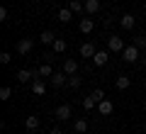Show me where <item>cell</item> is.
Returning <instances> with one entry per match:
<instances>
[{"label": "cell", "mask_w": 146, "mask_h": 134, "mask_svg": "<svg viewBox=\"0 0 146 134\" xmlns=\"http://www.w3.org/2000/svg\"><path fill=\"white\" fill-rule=\"evenodd\" d=\"M25 127H27V132H36V129H39V117L29 115V117L25 119Z\"/></svg>", "instance_id": "cell-21"}, {"label": "cell", "mask_w": 146, "mask_h": 134, "mask_svg": "<svg viewBox=\"0 0 146 134\" xmlns=\"http://www.w3.org/2000/svg\"><path fill=\"white\" fill-rule=\"evenodd\" d=\"M83 3H85V15H98L100 7H102L100 0H83Z\"/></svg>", "instance_id": "cell-11"}, {"label": "cell", "mask_w": 146, "mask_h": 134, "mask_svg": "<svg viewBox=\"0 0 146 134\" xmlns=\"http://www.w3.org/2000/svg\"><path fill=\"white\" fill-rule=\"evenodd\" d=\"M63 71H66L68 76H76V73H78V61H76V59H66V61H63Z\"/></svg>", "instance_id": "cell-18"}, {"label": "cell", "mask_w": 146, "mask_h": 134, "mask_svg": "<svg viewBox=\"0 0 146 134\" xmlns=\"http://www.w3.org/2000/svg\"><path fill=\"white\" fill-rule=\"evenodd\" d=\"M90 95H93V98L98 100V103H100V100H105V90H102V88H95V90H93Z\"/></svg>", "instance_id": "cell-28"}, {"label": "cell", "mask_w": 146, "mask_h": 134, "mask_svg": "<svg viewBox=\"0 0 146 134\" xmlns=\"http://www.w3.org/2000/svg\"><path fill=\"white\" fill-rule=\"evenodd\" d=\"M10 95H12V88L10 85H3V88H0V100H3V103L10 100Z\"/></svg>", "instance_id": "cell-24"}, {"label": "cell", "mask_w": 146, "mask_h": 134, "mask_svg": "<svg viewBox=\"0 0 146 134\" xmlns=\"http://www.w3.org/2000/svg\"><path fill=\"white\" fill-rule=\"evenodd\" d=\"M127 49V44H124V39L122 37H117V34H112L107 39V51H112V54H122Z\"/></svg>", "instance_id": "cell-1"}, {"label": "cell", "mask_w": 146, "mask_h": 134, "mask_svg": "<svg viewBox=\"0 0 146 134\" xmlns=\"http://www.w3.org/2000/svg\"><path fill=\"white\" fill-rule=\"evenodd\" d=\"M56 20L63 22V25H66V22H71V20H73V10H71V7H61V10L56 12Z\"/></svg>", "instance_id": "cell-14"}, {"label": "cell", "mask_w": 146, "mask_h": 134, "mask_svg": "<svg viewBox=\"0 0 146 134\" xmlns=\"http://www.w3.org/2000/svg\"><path fill=\"white\" fill-rule=\"evenodd\" d=\"M139 51H141V49L136 47V44H129V47L122 51V59H124L127 63H136V61H139Z\"/></svg>", "instance_id": "cell-4"}, {"label": "cell", "mask_w": 146, "mask_h": 134, "mask_svg": "<svg viewBox=\"0 0 146 134\" xmlns=\"http://www.w3.org/2000/svg\"><path fill=\"white\" fill-rule=\"evenodd\" d=\"M73 132H76V134H85V132H88V119H85V117L73 119Z\"/></svg>", "instance_id": "cell-12"}, {"label": "cell", "mask_w": 146, "mask_h": 134, "mask_svg": "<svg viewBox=\"0 0 146 134\" xmlns=\"http://www.w3.org/2000/svg\"><path fill=\"white\" fill-rule=\"evenodd\" d=\"M131 44H136V47H139V49H146V37H144V34H136Z\"/></svg>", "instance_id": "cell-26"}, {"label": "cell", "mask_w": 146, "mask_h": 134, "mask_svg": "<svg viewBox=\"0 0 146 134\" xmlns=\"http://www.w3.org/2000/svg\"><path fill=\"white\" fill-rule=\"evenodd\" d=\"M32 49H34V39H32V37H25V39H20L15 44V51L20 54V56H27Z\"/></svg>", "instance_id": "cell-2"}, {"label": "cell", "mask_w": 146, "mask_h": 134, "mask_svg": "<svg viewBox=\"0 0 146 134\" xmlns=\"http://www.w3.org/2000/svg\"><path fill=\"white\" fill-rule=\"evenodd\" d=\"M39 41H42V44H46V47H51L54 41H56V34H54V32H42V34H39Z\"/></svg>", "instance_id": "cell-20"}, {"label": "cell", "mask_w": 146, "mask_h": 134, "mask_svg": "<svg viewBox=\"0 0 146 134\" xmlns=\"http://www.w3.org/2000/svg\"><path fill=\"white\" fill-rule=\"evenodd\" d=\"M68 7L73 10V15H83V12H85V3H83V0H71Z\"/></svg>", "instance_id": "cell-19"}, {"label": "cell", "mask_w": 146, "mask_h": 134, "mask_svg": "<svg viewBox=\"0 0 146 134\" xmlns=\"http://www.w3.org/2000/svg\"><path fill=\"white\" fill-rule=\"evenodd\" d=\"M134 25H136V17L134 15H122L119 17V27H122V29H134Z\"/></svg>", "instance_id": "cell-15"}, {"label": "cell", "mask_w": 146, "mask_h": 134, "mask_svg": "<svg viewBox=\"0 0 146 134\" xmlns=\"http://www.w3.org/2000/svg\"><path fill=\"white\" fill-rule=\"evenodd\" d=\"M49 134H63V132H61V127H51V132H49Z\"/></svg>", "instance_id": "cell-30"}, {"label": "cell", "mask_w": 146, "mask_h": 134, "mask_svg": "<svg viewBox=\"0 0 146 134\" xmlns=\"http://www.w3.org/2000/svg\"><path fill=\"white\" fill-rule=\"evenodd\" d=\"M29 88H32V93H34L36 98H42V95L46 93V83H44V78H34V81L29 83Z\"/></svg>", "instance_id": "cell-8"}, {"label": "cell", "mask_w": 146, "mask_h": 134, "mask_svg": "<svg viewBox=\"0 0 146 134\" xmlns=\"http://www.w3.org/2000/svg\"><path fill=\"white\" fill-rule=\"evenodd\" d=\"M49 81H51L54 88H63V85H68V73L66 71H54V76Z\"/></svg>", "instance_id": "cell-6"}, {"label": "cell", "mask_w": 146, "mask_h": 134, "mask_svg": "<svg viewBox=\"0 0 146 134\" xmlns=\"http://www.w3.org/2000/svg\"><path fill=\"white\" fill-rule=\"evenodd\" d=\"M54 76V68H51V63H42V66L36 68V78H51Z\"/></svg>", "instance_id": "cell-13"}, {"label": "cell", "mask_w": 146, "mask_h": 134, "mask_svg": "<svg viewBox=\"0 0 146 134\" xmlns=\"http://www.w3.org/2000/svg\"><path fill=\"white\" fill-rule=\"evenodd\" d=\"M10 61H12V54L10 51H3V54H0V63H3V66H7Z\"/></svg>", "instance_id": "cell-27"}, {"label": "cell", "mask_w": 146, "mask_h": 134, "mask_svg": "<svg viewBox=\"0 0 146 134\" xmlns=\"http://www.w3.org/2000/svg\"><path fill=\"white\" fill-rule=\"evenodd\" d=\"M0 22H7V7L5 5L0 7Z\"/></svg>", "instance_id": "cell-29"}, {"label": "cell", "mask_w": 146, "mask_h": 134, "mask_svg": "<svg viewBox=\"0 0 146 134\" xmlns=\"http://www.w3.org/2000/svg\"><path fill=\"white\" fill-rule=\"evenodd\" d=\"M93 107H98V100H95L93 95H85V98H83V110H88V112H90Z\"/></svg>", "instance_id": "cell-23"}, {"label": "cell", "mask_w": 146, "mask_h": 134, "mask_svg": "<svg viewBox=\"0 0 146 134\" xmlns=\"http://www.w3.org/2000/svg\"><path fill=\"white\" fill-rule=\"evenodd\" d=\"M54 117L58 119V122H66V119H71L73 117V107L68 103H63V105H58L56 110H54Z\"/></svg>", "instance_id": "cell-3"}, {"label": "cell", "mask_w": 146, "mask_h": 134, "mask_svg": "<svg viewBox=\"0 0 146 134\" xmlns=\"http://www.w3.org/2000/svg\"><path fill=\"white\" fill-rule=\"evenodd\" d=\"M115 85H117V88H119V90H127V88H129V85H131V78H129V76H127V73H119V76H117V78H115Z\"/></svg>", "instance_id": "cell-16"}, {"label": "cell", "mask_w": 146, "mask_h": 134, "mask_svg": "<svg viewBox=\"0 0 146 134\" xmlns=\"http://www.w3.org/2000/svg\"><path fill=\"white\" fill-rule=\"evenodd\" d=\"M66 47H68V44H66V39H58V37H56V41L51 44L54 54H63V51H66Z\"/></svg>", "instance_id": "cell-22"}, {"label": "cell", "mask_w": 146, "mask_h": 134, "mask_svg": "<svg viewBox=\"0 0 146 134\" xmlns=\"http://www.w3.org/2000/svg\"><path fill=\"white\" fill-rule=\"evenodd\" d=\"M78 29L83 32V34H90V32L95 29V20H93V15H85L83 20H80V25H78Z\"/></svg>", "instance_id": "cell-9"}, {"label": "cell", "mask_w": 146, "mask_h": 134, "mask_svg": "<svg viewBox=\"0 0 146 134\" xmlns=\"http://www.w3.org/2000/svg\"><path fill=\"white\" fill-rule=\"evenodd\" d=\"M90 61H93L95 66H105V63L110 61V51H100V49H98V54H95Z\"/></svg>", "instance_id": "cell-17"}, {"label": "cell", "mask_w": 146, "mask_h": 134, "mask_svg": "<svg viewBox=\"0 0 146 134\" xmlns=\"http://www.w3.org/2000/svg\"><path fill=\"white\" fill-rule=\"evenodd\" d=\"M95 54H98L95 41H83V44H80V56H83V59H93Z\"/></svg>", "instance_id": "cell-7"}, {"label": "cell", "mask_w": 146, "mask_h": 134, "mask_svg": "<svg viewBox=\"0 0 146 134\" xmlns=\"http://www.w3.org/2000/svg\"><path fill=\"white\" fill-rule=\"evenodd\" d=\"M15 78H17V83H32L36 78V68H34V71H32V68H20Z\"/></svg>", "instance_id": "cell-5"}, {"label": "cell", "mask_w": 146, "mask_h": 134, "mask_svg": "<svg viewBox=\"0 0 146 134\" xmlns=\"http://www.w3.org/2000/svg\"><path fill=\"white\" fill-rule=\"evenodd\" d=\"M68 88H71V90H78L80 88V78L78 76H68Z\"/></svg>", "instance_id": "cell-25"}, {"label": "cell", "mask_w": 146, "mask_h": 134, "mask_svg": "<svg viewBox=\"0 0 146 134\" xmlns=\"http://www.w3.org/2000/svg\"><path fill=\"white\" fill-rule=\"evenodd\" d=\"M112 110H115V105H112V100H100L98 103V112L102 115V117H107V115H112Z\"/></svg>", "instance_id": "cell-10"}]
</instances>
